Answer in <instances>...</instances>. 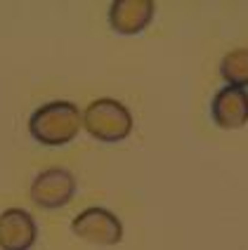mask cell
<instances>
[{
    "label": "cell",
    "mask_w": 248,
    "mask_h": 250,
    "mask_svg": "<svg viewBox=\"0 0 248 250\" xmlns=\"http://www.w3.org/2000/svg\"><path fill=\"white\" fill-rule=\"evenodd\" d=\"M83 127L90 137L99 142H121L133 132V113L116 99H95L81 118Z\"/></svg>",
    "instance_id": "2"
},
{
    "label": "cell",
    "mask_w": 248,
    "mask_h": 250,
    "mask_svg": "<svg viewBox=\"0 0 248 250\" xmlns=\"http://www.w3.org/2000/svg\"><path fill=\"white\" fill-rule=\"evenodd\" d=\"M73 234L95 246H116L123 238V224L107 208H88L71 224Z\"/></svg>",
    "instance_id": "3"
},
{
    "label": "cell",
    "mask_w": 248,
    "mask_h": 250,
    "mask_svg": "<svg viewBox=\"0 0 248 250\" xmlns=\"http://www.w3.org/2000/svg\"><path fill=\"white\" fill-rule=\"evenodd\" d=\"M210 116L225 130H239L248 123V92L239 87H225L210 102Z\"/></svg>",
    "instance_id": "6"
},
{
    "label": "cell",
    "mask_w": 248,
    "mask_h": 250,
    "mask_svg": "<svg viewBox=\"0 0 248 250\" xmlns=\"http://www.w3.org/2000/svg\"><path fill=\"white\" fill-rule=\"evenodd\" d=\"M76 194V177L67 167H47L36 175L31 184V198L36 206L55 210L67 206Z\"/></svg>",
    "instance_id": "4"
},
{
    "label": "cell",
    "mask_w": 248,
    "mask_h": 250,
    "mask_svg": "<svg viewBox=\"0 0 248 250\" xmlns=\"http://www.w3.org/2000/svg\"><path fill=\"white\" fill-rule=\"evenodd\" d=\"M220 73L229 83V87H239V90L248 87V50L239 47L227 52L220 64Z\"/></svg>",
    "instance_id": "8"
},
{
    "label": "cell",
    "mask_w": 248,
    "mask_h": 250,
    "mask_svg": "<svg viewBox=\"0 0 248 250\" xmlns=\"http://www.w3.org/2000/svg\"><path fill=\"white\" fill-rule=\"evenodd\" d=\"M81 111L73 102H47L28 118V132L45 146H64L81 132Z\"/></svg>",
    "instance_id": "1"
},
{
    "label": "cell",
    "mask_w": 248,
    "mask_h": 250,
    "mask_svg": "<svg viewBox=\"0 0 248 250\" xmlns=\"http://www.w3.org/2000/svg\"><path fill=\"white\" fill-rule=\"evenodd\" d=\"M38 238V224L24 208L0 212V250H31Z\"/></svg>",
    "instance_id": "5"
},
{
    "label": "cell",
    "mask_w": 248,
    "mask_h": 250,
    "mask_svg": "<svg viewBox=\"0 0 248 250\" xmlns=\"http://www.w3.org/2000/svg\"><path fill=\"white\" fill-rule=\"evenodd\" d=\"M154 10L152 0H116L109 10V24L121 36H135L149 26Z\"/></svg>",
    "instance_id": "7"
}]
</instances>
